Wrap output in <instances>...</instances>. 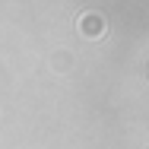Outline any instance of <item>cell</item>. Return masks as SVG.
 Listing matches in <instances>:
<instances>
[{
  "mask_svg": "<svg viewBox=\"0 0 149 149\" xmlns=\"http://www.w3.org/2000/svg\"><path fill=\"white\" fill-rule=\"evenodd\" d=\"M98 16H86V35H95L98 32V22H95Z\"/></svg>",
  "mask_w": 149,
  "mask_h": 149,
  "instance_id": "cell-1",
  "label": "cell"
}]
</instances>
